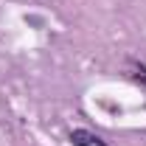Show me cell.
<instances>
[{
	"mask_svg": "<svg viewBox=\"0 0 146 146\" xmlns=\"http://www.w3.org/2000/svg\"><path fill=\"white\" fill-rule=\"evenodd\" d=\"M70 143L73 146H107L96 132H90V129H73L70 132Z\"/></svg>",
	"mask_w": 146,
	"mask_h": 146,
	"instance_id": "cell-1",
	"label": "cell"
},
{
	"mask_svg": "<svg viewBox=\"0 0 146 146\" xmlns=\"http://www.w3.org/2000/svg\"><path fill=\"white\" fill-rule=\"evenodd\" d=\"M132 76H135L138 82H143V84H146V65H135V73H132Z\"/></svg>",
	"mask_w": 146,
	"mask_h": 146,
	"instance_id": "cell-2",
	"label": "cell"
}]
</instances>
